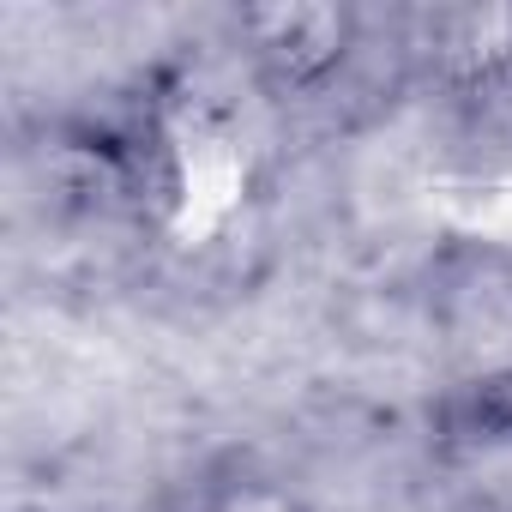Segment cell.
Here are the masks:
<instances>
[{"label":"cell","instance_id":"6da1fadb","mask_svg":"<svg viewBox=\"0 0 512 512\" xmlns=\"http://www.w3.org/2000/svg\"><path fill=\"white\" fill-rule=\"evenodd\" d=\"M241 61L253 67L272 97L308 103L344 79V67L362 49V13L332 0H290V7H247L235 13Z\"/></svg>","mask_w":512,"mask_h":512},{"label":"cell","instance_id":"3957f363","mask_svg":"<svg viewBox=\"0 0 512 512\" xmlns=\"http://www.w3.org/2000/svg\"><path fill=\"white\" fill-rule=\"evenodd\" d=\"M434 428L452 446H482V452L512 446V350L458 374L434 404Z\"/></svg>","mask_w":512,"mask_h":512},{"label":"cell","instance_id":"7a4b0ae2","mask_svg":"<svg viewBox=\"0 0 512 512\" xmlns=\"http://www.w3.org/2000/svg\"><path fill=\"white\" fill-rule=\"evenodd\" d=\"M169 512H308V500L284 470L247 458V452H229V458L193 470L175 488Z\"/></svg>","mask_w":512,"mask_h":512}]
</instances>
